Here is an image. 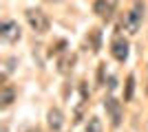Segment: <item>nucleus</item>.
Returning a JSON list of instances; mask_svg holds the SVG:
<instances>
[{"instance_id": "nucleus-1", "label": "nucleus", "mask_w": 148, "mask_h": 132, "mask_svg": "<svg viewBox=\"0 0 148 132\" xmlns=\"http://www.w3.org/2000/svg\"><path fill=\"white\" fill-rule=\"evenodd\" d=\"M27 22L33 29V33H38V35H44L49 31V18H47V13L42 9H27Z\"/></svg>"}, {"instance_id": "nucleus-9", "label": "nucleus", "mask_w": 148, "mask_h": 132, "mask_svg": "<svg viewBox=\"0 0 148 132\" xmlns=\"http://www.w3.org/2000/svg\"><path fill=\"white\" fill-rule=\"evenodd\" d=\"M133 93H135V75H128L126 79V93H124V101L133 99Z\"/></svg>"}, {"instance_id": "nucleus-12", "label": "nucleus", "mask_w": 148, "mask_h": 132, "mask_svg": "<svg viewBox=\"0 0 148 132\" xmlns=\"http://www.w3.org/2000/svg\"><path fill=\"white\" fill-rule=\"evenodd\" d=\"M13 64H16V57H9V60L5 62V73H2V77H7L13 70Z\"/></svg>"}, {"instance_id": "nucleus-7", "label": "nucleus", "mask_w": 148, "mask_h": 132, "mask_svg": "<svg viewBox=\"0 0 148 132\" xmlns=\"http://www.w3.org/2000/svg\"><path fill=\"white\" fill-rule=\"evenodd\" d=\"M13 99H16V90L13 88H5L2 95H0V108H9L13 104Z\"/></svg>"}, {"instance_id": "nucleus-6", "label": "nucleus", "mask_w": 148, "mask_h": 132, "mask_svg": "<svg viewBox=\"0 0 148 132\" xmlns=\"http://www.w3.org/2000/svg\"><path fill=\"white\" fill-rule=\"evenodd\" d=\"M47 123L53 132H60L64 128V114H62L60 108H51L49 112H47Z\"/></svg>"}, {"instance_id": "nucleus-15", "label": "nucleus", "mask_w": 148, "mask_h": 132, "mask_svg": "<svg viewBox=\"0 0 148 132\" xmlns=\"http://www.w3.org/2000/svg\"><path fill=\"white\" fill-rule=\"evenodd\" d=\"M49 2H60V0H49Z\"/></svg>"}, {"instance_id": "nucleus-5", "label": "nucleus", "mask_w": 148, "mask_h": 132, "mask_svg": "<svg viewBox=\"0 0 148 132\" xmlns=\"http://www.w3.org/2000/svg\"><path fill=\"white\" fill-rule=\"evenodd\" d=\"M111 53L117 62H124L128 57V40L122 38V35H115L113 38V44H111Z\"/></svg>"}, {"instance_id": "nucleus-10", "label": "nucleus", "mask_w": 148, "mask_h": 132, "mask_svg": "<svg viewBox=\"0 0 148 132\" xmlns=\"http://www.w3.org/2000/svg\"><path fill=\"white\" fill-rule=\"evenodd\" d=\"M73 62H75L73 55H64L60 60V73H69V68H73Z\"/></svg>"}, {"instance_id": "nucleus-13", "label": "nucleus", "mask_w": 148, "mask_h": 132, "mask_svg": "<svg viewBox=\"0 0 148 132\" xmlns=\"http://www.w3.org/2000/svg\"><path fill=\"white\" fill-rule=\"evenodd\" d=\"M93 51H99V31L97 29H95V31H93Z\"/></svg>"}, {"instance_id": "nucleus-8", "label": "nucleus", "mask_w": 148, "mask_h": 132, "mask_svg": "<svg viewBox=\"0 0 148 132\" xmlns=\"http://www.w3.org/2000/svg\"><path fill=\"white\" fill-rule=\"evenodd\" d=\"M93 11L97 13V16H102V18H106V16H108V11H111L108 0H95V2H93Z\"/></svg>"}, {"instance_id": "nucleus-4", "label": "nucleus", "mask_w": 148, "mask_h": 132, "mask_svg": "<svg viewBox=\"0 0 148 132\" xmlns=\"http://www.w3.org/2000/svg\"><path fill=\"white\" fill-rule=\"evenodd\" d=\"M104 108H106V112H108V119H111V123L115 128L122 123V104H119L115 97H108V99L104 101Z\"/></svg>"}, {"instance_id": "nucleus-14", "label": "nucleus", "mask_w": 148, "mask_h": 132, "mask_svg": "<svg viewBox=\"0 0 148 132\" xmlns=\"http://www.w3.org/2000/svg\"><path fill=\"white\" fill-rule=\"evenodd\" d=\"M117 88V79L115 77H108V90H115Z\"/></svg>"}, {"instance_id": "nucleus-3", "label": "nucleus", "mask_w": 148, "mask_h": 132, "mask_svg": "<svg viewBox=\"0 0 148 132\" xmlns=\"http://www.w3.org/2000/svg\"><path fill=\"white\" fill-rule=\"evenodd\" d=\"M0 35H2V40L9 44L18 42L20 40V26L18 22H13V20H5L2 24H0Z\"/></svg>"}, {"instance_id": "nucleus-2", "label": "nucleus", "mask_w": 148, "mask_h": 132, "mask_svg": "<svg viewBox=\"0 0 148 132\" xmlns=\"http://www.w3.org/2000/svg\"><path fill=\"white\" fill-rule=\"evenodd\" d=\"M142 20H144V5L142 2H135L133 9L124 16V29L128 33H137V29L142 26Z\"/></svg>"}, {"instance_id": "nucleus-11", "label": "nucleus", "mask_w": 148, "mask_h": 132, "mask_svg": "<svg viewBox=\"0 0 148 132\" xmlns=\"http://www.w3.org/2000/svg\"><path fill=\"white\" fill-rule=\"evenodd\" d=\"M86 132H102V121L97 117H91L86 123Z\"/></svg>"}]
</instances>
